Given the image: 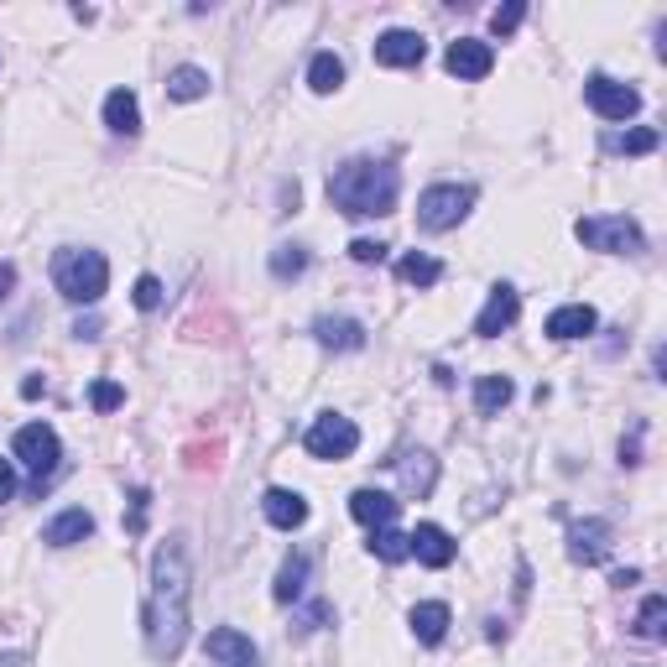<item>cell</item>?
Wrapping results in <instances>:
<instances>
[{
    "label": "cell",
    "mask_w": 667,
    "mask_h": 667,
    "mask_svg": "<svg viewBox=\"0 0 667 667\" xmlns=\"http://www.w3.org/2000/svg\"><path fill=\"white\" fill-rule=\"evenodd\" d=\"M11 454L27 464V475H32V491L42 496V485H48V479L58 475V464H63L58 428H52V423H27V428H17V438H11Z\"/></svg>",
    "instance_id": "obj_5"
},
{
    "label": "cell",
    "mask_w": 667,
    "mask_h": 667,
    "mask_svg": "<svg viewBox=\"0 0 667 667\" xmlns=\"http://www.w3.org/2000/svg\"><path fill=\"white\" fill-rule=\"evenodd\" d=\"M52 287L63 292L69 303H84L94 309L110 287V261L100 251H89V245H63L58 256H52Z\"/></svg>",
    "instance_id": "obj_3"
},
{
    "label": "cell",
    "mask_w": 667,
    "mask_h": 667,
    "mask_svg": "<svg viewBox=\"0 0 667 667\" xmlns=\"http://www.w3.org/2000/svg\"><path fill=\"white\" fill-rule=\"evenodd\" d=\"M89 407H94V412L125 407V386H120V381H94V386H89Z\"/></svg>",
    "instance_id": "obj_32"
},
{
    "label": "cell",
    "mask_w": 667,
    "mask_h": 667,
    "mask_svg": "<svg viewBox=\"0 0 667 667\" xmlns=\"http://www.w3.org/2000/svg\"><path fill=\"white\" fill-rule=\"evenodd\" d=\"M469 209H475V189H469V183H433V189L417 199V224L433 230V235H444V230L469 220Z\"/></svg>",
    "instance_id": "obj_6"
},
{
    "label": "cell",
    "mask_w": 667,
    "mask_h": 667,
    "mask_svg": "<svg viewBox=\"0 0 667 667\" xmlns=\"http://www.w3.org/2000/svg\"><path fill=\"white\" fill-rule=\"evenodd\" d=\"M396 512H402V501L396 496H386V491H355L350 496V516H355L360 527H371V532H381V527H396Z\"/></svg>",
    "instance_id": "obj_15"
},
{
    "label": "cell",
    "mask_w": 667,
    "mask_h": 667,
    "mask_svg": "<svg viewBox=\"0 0 667 667\" xmlns=\"http://www.w3.org/2000/svg\"><path fill=\"white\" fill-rule=\"evenodd\" d=\"M396 199H402V172L376 156H355L329 178V204L350 220H381L396 209Z\"/></svg>",
    "instance_id": "obj_2"
},
{
    "label": "cell",
    "mask_w": 667,
    "mask_h": 667,
    "mask_svg": "<svg viewBox=\"0 0 667 667\" xmlns=\"http://www.w3.org/2000/svg\"><path fill=\"white\" fill-rule=\"evenodd\" d=\"M204 651L214 657L220 667H256V641L235 626H220V631L204 636Z\"/></svg>",
    "instance_id": "obj_14"
},
{
    "label": "cell",
    "mask_w": 667,
    "mask_h": 667,
    "mask_svg": "<svg viewBox=\"0 0 667 667\" xmlns=\"http://www.w3.org/2000/svg\"><path fill=\"white\" fill-rule=\"evenodd\" d=\"M396 276H402L407 287H438V282H444V261L423 256V251H407V256L396 261Z\"/></svg>",
    "instance_id": "obj_24"
},
{
    "label": "cell",
    "mask_w": 667,
    "mask_h": 667,
    "mask_svg": "<svg viewBox=\"0 0 667 667\" xmlns=\"http://www.w3.org/2000/svg\"><path fill=\"white\" fill-rule=\"evenodd\" d=\"M329 620H334V605H324V599H313L309 610H297V620H292V626H297V631L309 636V631H319V626H329Z\"/></svg>",
    "instance_id": "obj_35"
},
{
    "label": "cell",
    "mask_w": 667,
    "mask_h": 667,
    "mask_svg": "<svg viewBox=\"0 0 667 667\" xmlns=\"http://www.w3.org/2000/svg\"><path fill=\"white\" fill-rule=\"evenodd\" d=\"M340 84H344L340 58H334V52H313V63H309V89L313 94H334Z\"/></svg>",
    "instance_id": "obj_28"
},
{
    "label": "cell",
    "mask_w": 667,
    "mask_h": 667,
    "mask_svg": "<svg viewBox=\"0 0 667 667\" xmlns=\"http://www.w3.org/2000/svg\"><path fill=\"white\" fill-rule=\"evenodd\" d=\"M89 532H94V516H89L84 506H69V512H58L48 527H42V543H48V548H73V543H84Z\"/></svg>",
    "instance_id": "obj_21"
},
{
    "label": "cell",
    "mask_w": 667,
    "mask_h": 667,
    "mask_svg": "<svg viewBox=\"0 0 667 667\" xmlns=\"http://www.w3.org/2000/svg\"><path fill=\"white\" fill-rule=\"evenodd\" d=\"M444 69L454 73V79H464V84H475V79H485V73L496 69V48L479 42V37H459V42H448Z\"/></svg>",
    "instance_id": "obj_11"
},
{
    "label": "cell",
    "mask_w": 667,
    "mask_h": 667,
    "mask_svg": "<svg viewBox=\"0 0 667 667\" xmlns=\"http://www.w3.org/2000/svg\"><path fill=\"white\" fill-rule=\"evenodd\" d=\"M309 574H313L309 553H303V548L287 553V558H282V568H276V584H272L276 605H297V599H303V589H309Z\"/></svg>",
    "instance_id": "obj_19"
},
{
    "label": "cell",
    "mask_w": 667,
    "mask_h": 667,
    "mask_svg": "<svg viewBox=\"0 0 667 667\" xmlns=\"http://www.w3.org/2000/svg\"><path fill=\"white\" fill-rule=\"evenodd\" d=\"M599 329V313L589 309V303H564V309L548 313V340L568 344V340H589Z\"/></svg>",
    "instance_id": "obj_18"
},
{
    "label": "cell",
    "mask_w": 667,
    "mask_h": 667,
    "mask_svg": "<svg viewBox=\"0 0 667 667\" xmlns=\"http://www.w3.org/2000/svg\"><path fill=\"white\" fill-rule=\"evenodd\" d=\"M189 605H193V553L189 537L172 532L152 553V589H146V651L156 663H172L189 641Z\"/></svg>",
    "instance_id": "obj_1"
},
{
    "label": "cell",
    "mask_w": 667,
    "mask_h": 667,
    "mask_svg": "<svg viewBox=\"0 0 667 667\" xmlns=\"http://www.w3.org/2000/svg\"><path fill=\"white\" fill-rule=\"evenodd\" d=\"M313 340L324 344V350L350 355V350H365V324H360V319H334V313H324V319L313 324Z\"/></svg>",
    "instance_id": "obj_20"
},
{
    "label": "cell",
    "mask_w": 667,
    "mask_h": 667,
    "mask_svg": "<svg viewBox=\"0 0 667 667\" xmlns=\"http://www.w3.org/2000/svg\"><path fill=\"white\" fill-rule=\"evenodd\" d=\"M610 152H626V156H647L663 146V131H651V125H636V131H616V137H605Z\"/></svg>",
    "instance_id": "obj_27"
},
{
    "label": "cell",
    "mask_w": 667,
    "mask_h": 667,
    "mask_svg": "<svg viewBox=\"0 0 667 667\" xmlns=\"http://www.w3.org/2000/svg\"><path fill=\"white\" fill-rule=\"evenodd\" d=\"M303 272H309V251H303V245H276L272 251V276L276 282H297Z\"/></svg>",
    "instance_id": "obj_31"
},
{
    "label": "cell",
    "mask_w": 667,
    "mask_h": 667,
    "mask_svg": "<svg viewBox=\"0 0 667 667\" xmlns=\"http://www.w3.org/2000/svg\"><path fill=\"white\" fill-rule=\"evenodd\" d=\"M261 512H266V522H272L276 532H297L309 522V501L297 496V491H287V485H272V491L261 496Z\"/></svg>",
    "instance_id": "obj_16"
},
{
    "label": "cell",
    "mask_w": 667,
    "mask_h": 667,
    "mask_svg": "<svg viewBox=\"0 0 667 667\" xmlns=\"http://www.w3.org/2000/svg\"><path fill=\"white\" fill-rule=\"evenodd\" d=\"M512 376H475V412L479 417H496L501 407H512Z\"/></svg>",
    "instance_id": "obj_25"
},
{
    "label": "cell",
    "mask_w": 667,
    "mask_h": 667,
    "mask_svg": "<svg viewBox=\"0 0 667 667\" xmlns=\"http://www.w3.org/2000/svg\"><path fill=\"white\" fill-rule=\"evenodd\" d=\"M428 58V37L407 32V27H392V32L376 37V63L381 69H417Z\"/></svg>",
    "instance_id": "obj_12"
},
{
    "label": "cell",
    "mask_w": 667,
    "mask_h": 667,
    "mask_svg": "<svg viewBox=\"0 0 667 667\" xmlns=\"http://www.w3.org/2000/svg\"><path fill=\"white\" fill-rule=\"evenodd\" d=\"M522 21H527V6H522V0H512V6L491 11V32H496V37H512Z\"/></svg>",
    "instance_id": "obj_33"
},
{
    "label": "cell",
    "mask_w": 667,
    "mask_h": 667,
    "mask_svg": "<svg viewBox=\"0 0 667 667\" xmlns=\"http://www.w3.org/2000/svg\"><path fill=\"white\" fill-rule=\"evenodd\" d=\"M42 392H48V381H37V376L21 381V396H42Z\"/></svg>",
    "instance_id": "obj_41"
},
{
    "label": "cell",
    "mask_w": 667,
    "mask_h": 667,
    "mask_svg": "<svg viewBox=\"0 0 667 667\" xmlns=\"http://www.w3.org/2000/svg\"><path fill=\"white\" fill-rule=\"evenodd\" d=\"M448 626H454V616H448L444 599H423V605H412V636L423 641V647H438L448 636Z\"/></svg>",
    "instance_id": "obj_22"
},
{
    "label": "cell",
    "mask_w": 667,
    "mask_h": 667,
    "mask_svg": "<svg viewBox=\"0 0 667 667\" xmlns=\"http://www.w3.org/2000/svg\"><path fill=\"white\" fill-rule=\"evenodd\" d=\"M146 506H152V496H146V491H137V496H131V522H125L131 532H146Z\"/></svg>",
    "instance_id": "obj_37"
},
{
    "label": "cell",
    "mask_w": 667,
    "mask_h": 667,
    "mask_svg": "<svg viewBox=\"0 0 667 667\" xmlns=\"http://www.w3.org/2000/svg\"><path fill=\"white\" fill-rule=\"evenodd\" d=\"M350 256H355L360 266H376V261H386V245L371 235H360V240H350Z\"/></svg>",
    "instance_id": "obj_36"
},
{
    "label": "cell",
    "mask_w": 667,
    "mask_h": 667,
    "mask_svg": "<svg viewBox=\"0 0 667 667\" xmlns=\"http://www.w3.org/2000/svg\"><path fill=\"white\" fill-rule=\"evenodd\" d=\"M104 125H110L115 137H137L141 131V100L131 89H110V94H104Z\"/></svg>",
    "instance_id": "obj_23"
},
{
    "label": "cell",
    "mask_w": 667,
    "mask_h": 667,
    "mask_svg": "<svg viewBox=\"0 0 667 667\" xmlns=\"http://www.w3.org/2000/svg\"><path fill=\"white\" fill-rule=\"evenodd\" d=\"M584 104H589L599 120H631L636 110H641V89L620 84L610 73H589V79H584Z\"/></svg>",
    "instance_id": "obj_8"
},
{
    "label": "cell",
    "mask_w": 667,
    "mask_h": 667,
    "mask_svg": "<svg viewBox=\"0 0 667 667\" xmlns=\"http://www.w3.org/2000/svg\"><path fill=\"white\" fill-rule=\"evenodd\" d=\"M0 667H21V657H17V651H11V657H0Z\"/></svg>",
    "instance_id": "obj_42"
},
{
    "label": "cell",
    "mask_w": 667,
    "mask_h": 667,
    "mask_svg": "<svg viewBox=\"0 0 667 667\" xmlns=\"http://www.w3.org/2000/svg\"><path fill=\"white\" fill-rule=\"evenodd\" d=\"M17 496V469H11V459H0V506Z\"/></svg>",
    "instance_id": "obj_38"
},
{
    "label": "cell",
    "mask_w": 667,
    "mask_h": 667,
    "mask_svg": "<svg viewBox=\"0 0 667 667\" xmlns=\"http://www.w3.org/2000/svg\"><path fill=\"white\" fill-rule=\"evenodd\" d=\"M396 464V479H402V491H407L412 501H428L433 485H438V459H433L428 448H407Z\"/></svg>",
    "instance_id": "obj_13"
},
{
    "label": "cell",
    "mask_w": 667,
    "mask_h": 667,
    "mask_svg": "<svg viewBox=\"0 0 667 667\" xmlns=\"http://www.w3.org/2000/svg\"><path fill=\"white\" fill-rule=\"evenodd\" d=\"M636 636H641V641H663V636H667V599H663V595H647V599H641Z\"/></svg>",
    "instance_id": "obj_29"
},
{
    "label": "cell",
    "mask_w": 667,
    "mask_h": 667,
    "mask_svg": "<svg viewBox=\"0 0 667 667\" xmlns=\"http://www.w3.org/2000/svg\"><path fill=\"white\" fill-rule=\"evenodd\" d=\"M131 297H137V309H141V313H156V309H162V282H156L152 272L137 276V292H131Z\"/></svg>",
    "instance_id": "obj_34"
},
{
    "label": "cell",
    "mask_w": 667,
    "mask_h": 667,
    "mask_svg": "<svg viewBox=\"0 0 667 667\" xmlns=\"http://www.w3.org/2000/svg\"><path fill=\"white\" fill-rule=\"evenodd\" d=\"M516 313H522V292H516L512 282H496L491 297H485V309H479V319H475V340H496V334H506V329L516 324Z\"/></svg>",
    "instance_id": "obj_10"
},
{
    "label": "cell",
    "mask_w": 667,
    "mask_h": 667,
    "mask_svg": "<svg viewBox=\"0 0 667 667\" xmlns=\"http://www.w3.org/2000/svg\"><path fill=\"white\" fill-rule=\"evenodd\" d=\"M574 235H579V245L605 251V256H641L647 251V235L631 214H589L574 224Z\"/></svg>",
    "instance_id": "obj_4"
},
{
    "label": "cell",
    "mask_w": 667,
    "mask_h": 667,
    "mask_svg": "<svg viewBox=\"0 0 667 667\" xmlns=\"http://www.w3.org/2000/svg\"><path fill=\"white\" fill-rule=\"evenodd\" d=\"M371 553H376L381 564H407V558H412V543H407V532L381 527V532H371Z\"/></svg>",
    "instance_id": "obj_30"
},
{
    "label": "cell",
    "mask_w": 667,
    "mask_h": 667,
    "mask_svg": "<svg viewBox=\"0 0 667 667\" xmlns=\"http://www.w3.org/2000/svg\"><path fill=\"white\" fill-rule=\"evenodd\" d=\"M303 448H309L313 459H350L360 448V428L344 417V412H319L303 433Z\"/></svg>",
    "instance_id": "obj_7"
},
{
    "label": "cell",
    "mask_w": 667,
    "mask_h": 667,
    "mask_svg": "<svg viewBox=\"0 0 667 667\" xmlns=\"http://www.w3.org/2000/svg\"><path fill=\"white\" fill-rule=\"evenodd\" d=\"M407 543H412V558L423 568H448L454 564V537H448L438 522H423L417 532H407Z\"/></svg>",
    "instance_id": "obj_17"
},
{
    "label": "cell",
    "mask_w": 667,
    "mask_h": 667,
    "mask_svg": "<svg viewBox=\"0 0 667 667\" xmlns=\"http://www.w3.org/2000/svg\"><path fill=\"white\" fill-rule=\"evenodd\" d=\"M73 334H79V340H100V319H79Z\"/></svg>",
    "instance_id": "obj_40"
},
{
    "label": "cell",
    "mask_w": 667,
    "mask_h": 667,
    "mask_svg": "<svg viewBox=\"0 0 667 667\" xmlns=\"http://www.w3.org/2000/svg\"><path fill=\"white\" fill-rule=\"evenodd\" d=\"M11 287H17V266L0 261V297H11Z\"/></svg>",
    "instance_id": "obj_39"
},
{
    "label": "cell",
    "mask_w": 667,
    "mask_h": 667,
    "mask_svg": "<svg viewBox=\"0 0 667 667\" xmlns=\"http://www.w3.org/2000/svg\"><path fill=\"white\" fill-rule=\"evenodd\" d=\"M610 537H616V527H610L605 516H584V522L568 527V558L584 568L605 564V558H610Z\"/></svg>",
    "instance_id": "obj_9"
},
{
    "label": "cell",
    "mask_w": 667,
    "mask_h": 667,
    "mask_svg": "<svg viewBox=\"0 0 667 667\" xmlns=\"http://www.w3.org/2000/svg\"><path fill=\"white\" fill-rule=\"evenodd\" d=\"M209 79L204 69H193V63H183V69H172L168 73V100H183V104H193V100H204L209 94Z\"/></svg>",
    "instance_id": "obj_26"
}]
</instances>
